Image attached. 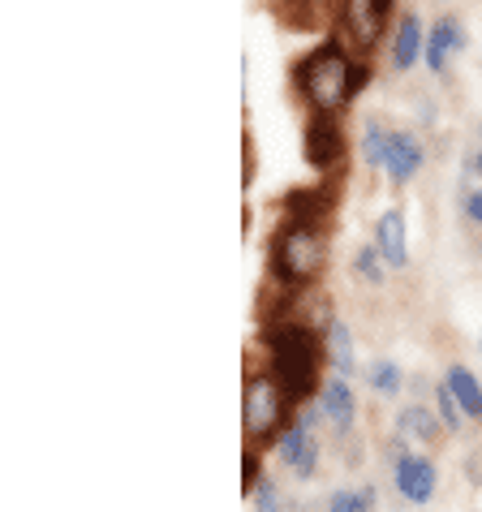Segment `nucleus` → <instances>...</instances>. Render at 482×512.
I'll return each instance as SVG.
<instances>
[{
  "label": "nucleus",
  "mask_w": 482,
  "mask_h": 512,
  "mask_svg": "<svg viewBox=\"0 0 482 512\" xmlns=\"http://www.w3.org/2000/svg\"><path fill=\"white\" fill-rule=\"evenodd\" d=\"M263 340H267V353H272V371L276 383H285V396H310L315 392V379H319V340L310 327L293 323V319H280V323H267L263 327Z\"/></svg>",
  "instance_id": "obj_1"
},
{
  "label": "nucleus",
  "mask_w": 482,
  "mask_h": 512,
  "mask_svg": "<svg viewBox=\"0 0 482 512\" xmlns=\"http://www.w3.org/2000/svg\"><path fill=\"white\" fill-rule=\"evenodd\" d=\"M297 91L306 95L310 108H319L323 117L345 104L353 95V65L340 44H323L319 52H310L302 65H297Z\"/></svg>",
  "instance_id": "obj_2"
},
{
  "label": "nucleus",
  "mask_w": 482,
  "mask_h": 512,
  "mask_svg": "<svg viewBox=\"0 0 482 512\" xmlns=\"http://www.w3.org/2000/svg\"><path fill=\"white\" fill-rule=\"evenodd\" d=\"M328 263V246H323L319 229H306V224H289L272 237V276L276 284H306L310 276L323 272Z\"/></svg>",
  "instance_id": "obj_3"
},
{
  "label": "nucleus",
  "mask_w": 482,
  "mask_h": 512,
  "mask_svg": "<svg viewBox=\"0 0 482 512\" xmlns=\"http://www.w3.org/2000/svg\"><path fill=\"white\" fill-rule=\"evenodd\" d=\"M285 388H280L276 379H267V375H254L246 383V401H241V422H246V435L254 439H263V435H272L280 422H285Z\"/></svg>",
  "instance_id": "obj_4"
},
{
  "label": "nucleus",
  "mask_w": 482,
  "mask_h": 512,
  "mask_svg": "<svg viewBox=\"0 0 482 512\" xmlns=\"http://www.w3.org/2000/svg\"><path fill=\"white\" fill-rule=\"evenodd\" d=\"M302 142H306V160H310V168H319V173H332V168L345 160V134H340V130H336V121H332V117H323V112L306 121Z\"/></svg>",
  "instance_id": "obj_5"
},
{
  "label": "nucleus",
  "mask_w": 482,
  "mask_h": 512,
  "mask_svg": "<svg viewBox=\"0 0 482 512\" xmlns=\"http://www.w3.org/2000/svg\"><path fill=\"white\" fill-rule=\"evenodd\" d=\"M392 465H396V487L409 504H427L435 495V465L427 457H414L401 444H392Z\"/></svg>",
  "instance_id": "obj_6"
},
{
  "label": "nucleus",
  "mask_w": 482,
  "mask_h": 512,
  "mask_svg": "<svg viewBox=\"0 0 482 512\" xmlns=\"http://www.w3.org/2000/svg\"><path fill=\"white\" fill-rule=\"evenodd\" d=\"M384 22H388V5H379V0H353V5L340 9V26L358 48H371L379 31H384Z\"/></svg>",
  "instance_id": "obj_7"
},
{
  "label": "nucleus",
  "mask_w": 482,
  "mask_h": 512,
  "mask_svg": "<svg viewBox=\"0 0 482 512\" xmlns=\"http://www.w3.org/2000/svg\"><path fill=\"white\" fill-rule=\"evenodd\" d=\"M280 461L293 465V474H302V478L315 474V465H319V444L310 439V418H297L289 431H285V439H280Z\"/></svg>",
  "instance_id": "obj_8"
},
{
  "label": "nucleus",
  "mask_w": 482,
  "mask_h": 512,
  "mask_svg": "<svg viewBox=\"0 0 482 512\" xmlns=\"http://www.w3.org/2000/svg\"><path fill=\"white\" fill-rule=\"evenodd\" d=\"M375 250H379V259H384L388 267H405L409 263V250H405V216L396 207H388L384 216H379V224H375Z\"/></svg>",
  "instance_id": "obj_9"
},
{
  "label": "nucleus",
  "mask_w": 482,
  "mask_h": 512,
  "mask_svg": "<svg viewBox=\"0 0 482 512\" xmlns=\"http://www.w3.org/2000/svg\"><path fill=\"white\" fill-rule=\"evenodd\" d=\"M332 198H336V186H328V190H319V186H310V190H293V194L285 198V211H289V220H293V224L319 229V220L332 211Z\"/></svg>",
  "instance_id": "obj_10"
},
{
  "label": "nucleus",
  "mask_w": 482,
  "mask_h": 512,
  "mask_svg": "<svg viewBox=\"0 0 482 512\" xmlns=\"http://www.w3.org/2000/svg\"><path fill=\"white\" fill-rule=\"evenodd\" d=\"M465 48V31H461V22L457 18H439L431 26V35H427V69L431 74H444V65H448V52H461Z\"/></svg>",
  "instance_id": "obj_11"
},
{
  "label": "nucleus",
  "mask_w": 482,
  "mask_h": 512,
  "mask_svg": "<svg viewBox=\"0 0 482 512\" xmlns=\"http://www.w3.org/2000/svg\"><path fill=\"white\" fill-rule=\"evenodd\" d=\"M384 164H388V177L392 181H409L422 168V142L414 134H392Z\"/></svg>",
  "instance_id": "obj_12"
},
{
  "label": "nucleus",
  "mask_w": 482,
  "mask_h": 512,
  "mask_svg": "<svg viewBox=\"0 0 482 512\" xmlns=\"http://www.w3.org/2000/svg\"><path fill=\"white\" fill-rule=\"evenodd\" d=\"M422 52H427V39H422V22L414 18V13H405L401 26H396V39H392V65H396V69H409Z\"/></svg>",
  "instance_id": "obj_13"
},
{
  "label": "nucleus",
  "mask_w": 482,
  "mask_h": 512,
  "mask_svg": "<svg viewBox=\"0 0 482 512\" xmlns=\"http://www.w3.org/2000/svg\"><path fill=\"white\" fill-rule=\"evenodd\" d=\"M319 409H323V418H332L340 431H345V426L353 422V409H358L353 405V388L345 379H328L323 392H319Z\"/></svg>",
  "instance_id": "obj_14"
},
{
  "label": "nucleus",
  "mask_w": 482,
  "mask_h": 512,
  "mask_svg": "<svg viewBox=\"0 0 482 512\" xmlns=\"http://www.w3.org/2000/svg\"><path fill=\"white\" fill-rule=\"evenodd\" d=\"M405 439H414V444H435L439 439V426L422 405H409V409H401V418H396V444L405 448Z\"/></svg>",
  "instance_id": "obj_15"
},
{
  "label": "nucleus",
  "mask_w": 482,
  "mask_h": 512,
  "mask_svg": "<svg viewBox=\"0 0 482 512\" xmlns=\"http://www.w3.org/2000/svg\"><path fill=\"white\" fill-rule=\"evenodd\" d=\"M448 388H452V396H457V405H461L465 418H482V388H478V379H474L470 366H452V371H448Z\"/></svg>",
  "instance_id": "obj_16"
},
{
  "label": "nucleus",
  "mask_w": 482,
  "mask_h": 512,
  "mask_svg": "<svg viewBox=\"0 0 482 512\" xmlns=\"http://www.w3.org/2000/svg\"><path fill=\"white\" fill-rule=\"evenodd\" d=\"M328 345H332V366L340 371V379H345L349 371H353V336H349V327L345 323H332L328 327Z\"/></svg>",
  "instance_id": "obj_17"
},
{
  "label": "nucleus",
  "mask_w": 482,
  "mask_h": 512,
  "mask_svg": "<svg viewBox=\"0 0 482 512\" xmlns=\"http://www.w3.org/2000/svg\"><path fill=\"white\" fill-rule=\"evenodd\" d=\"M388 142L392 134H384V121H366L362 125V155H366V164H384L388 160Z\"/></svg>",
  "instance_id": "obj_18"
},
{
  "label": "nucleus",
  "mask_w": 482,
  "mask_h": 512,
  "mask_svg": "<svg viewBox=\"0 0 482 512\" xmlns=\"http://www.w3.org/2000/svg\"><path fill=\"white\" fill-rule=\"evenodd\" d=\"M375 508V491L362 487V491H336L328 512H371Z\"/></svg>",
  "instance_id": "obj_19"
},
{
  "label": "nucleus",
  "mask_w": 482,
  "mask_h": 512,
  "mask_svg": "<svg viewBox=\"0 0 482 512\" xmlns=\"http://www.w3.org/2000/svg\"><path fill=\"white\" fill-rule=\"evenodd\" d=\"M371 388L384 392V396L401 392V371H396L392 362H375V366H371Z\"/></svg>",
  "instance_id": "obj_20"
},
{
  "label": "nucleus",
  "mask_w": 482,
  "mask_h": 512,
  "mask_svg": "<svg viewBox=\"0 0 482 512\" xmlns=\"http://www.w3.org/2000/svg\"><path fill=\"white\" fill-rule=\"evenodd\" d=\"M375 246H362L358 254H353V267H358V272L366 276V280H371V284H379V280H384V272H379V259H375Z\"/></svg>",
  "instance_id": "obj_21"
},
{
  "label": "nucleus",
  "mask_w": 482,
  "mask_h": 512,
  "mask_svg": "<svg viewBox=\"0 0 482 512\" xmlns=\"http://www.w3.org/2000/svg\"><path fill=\"white\" fill-rule=\"evenodd\" d=\"M254 512H280V491H276V482H259L254 487Z\"/></svg>",
  "instance_id": "obj_22"
},
{
  "label": "nucleus",
  "mask_w": 482,
  "mask_h": 512,
  "mask_svg": "<svg viewBox=\"0 0 482 512\" xmlns=\"http://www.w3.org/2000/svg\"><path fill=\"white\" fill-rule=\"evenodd\" d=\"M439 414H444V426H452V431L461 426V405H457V396H452L448 383L439 388Z\"/></svg>",
  "instance_id": "obj_23"
},
{
  "label": "nucleus",
  "mask_w": 482,
  "mask_h": 512,
  "mask_svg": "<svg viewBox=\"0 0 482 512\" xmlns=\"http://www.w3.org/2000/svg\"><path fill=\"white\" fill-rule=\"evenodd\" d=\"M241 482H246V495H250V482L254 487H259V457H254V452H246V465H241Z\"/></svg>",
  "instance_id": "obj_24"
},
{
  "label": "nucleus",
  "mask_w": 482,
  "mask_h": 512,
  "mask_svg": "<svg viewBox=\"0 0 482 512\" xmlns=\"http://www.w3.org/2000/svg\"><path fill=\"white\" fill-rule=\"evenodd\" d=\"M465 216H470L474 224H482V190H474L470 198H465Z\"/></svg>",
  "instance_id": "obj_25"
},
{
  "label": "nucleus",
  "mask_w": 482,
  "mask_h": 512,
  "mask_svg": "<svg viewBox=\"0 0 482 512\" xmlns=\"http://www.w3.org/2000/svg\"><path fill=\"white\" fill-rule=\"evenodd\" d=\"M366 87V65H353V95Z\"/></svg>",
  "instance_id": "obj_26"
},
{
  "label": "nucleus",
  "mask_w": 482,
  "mask_h": 512,
  "mask_svg": "<svg viewBox=\"0 0 482 512\" xmlns=\"http://www.w3.org/2000/svg\"><path fill=\"white\" fill-rule=\"evenodd\" d=\"M241 164H246V186H250V181H254V151H250V138H246V160H241Z\"/></svg>",
  "instance_id": "obj_27"
},
{
  "label": "nucleus",
  "mask_w": 482,
  "mask_h": 512,
  "mask_svg": "<svg viewBox=\"0 0 482 512\" xmlns=\"http://www.w3.org/2000/svg\"><path fill=\"white\" fill-rule=\"evenodd\" d=\"M470 168H474V173L482 177V151H478V155H474V160H470Z\"/></svg>",
  "instance_id": "obj_28"
},
{
  "label": "nucleus",
  "mask_w": 482,
  "mask_h": 512,
  "mask_svg": "<svg viewBox=\"0 0 482 512\" xmlns=\"http://www.w3.org/2000/svg\"><path fill=\"white\" fill-rule=\"evenodd\" d=\"M478 349H482V340H478Z\"/></svg>",
  "instance_id": "obj_29"
}]
</instances>
